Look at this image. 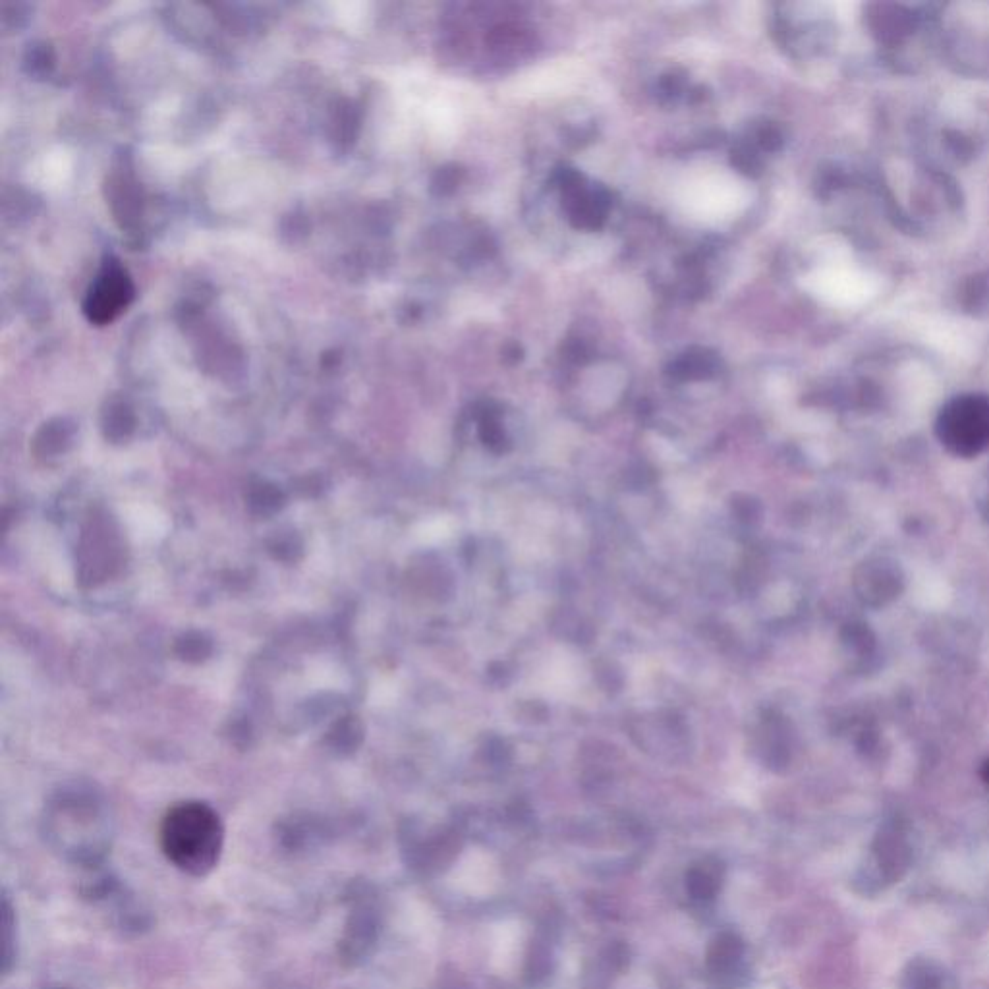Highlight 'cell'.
Instances as JSON below:
<instances>
[{
	"label": "cell",
	"mask_w": 989,
	"mask_h": 989,
	"mask_svg": "<svg viewBox=\"0 0 989 989\" xmlns=\"http://www.w3.org/2000/svg\"><path fill=\"white\" fill-rule=\"evenodd\" d=\"M223 845L221 818L203 802H180L163 818L161 848L184 874L207 876L219 864Z\"/></svg>",
	"instance_id": "1"
},
{
	"label": "cell",
	"mask_w": 989,
	"mask_h": 989,
	"mask_svg": "<svg viewBox=\"0 0 989 989\" xmlns=\"http://www.w3.org/2000/svg\"><path fill=\"white\" fill-rule=\"evenodd\" d=\"M935 435L955 456L974 458L989 449V396L951 398L937 414Z\"/></svg>",
	"instance_id": "2"
},
{
	"label": "cell",
	"mask_w": 989,
	"mask_h": 989,
	"mask_svg": "<svg viewBox=\"0 0 989 989\" xmlns=\"http://www.w3.org/2000/svg\"><path fill=\"white\" fill-rule=\"evenodd\" d=\"M134 298V284L118 261L105 263L97 281L89 288L84 302L89 321L105 325L124 310Z\"/></svg>",
	"instance_id": "3"
},
{
	"label": "cell",
	"mask_w": 989,
	"mask_h": 989,
	"mask_svg": "<svg viewBox=\"0 0 989 989\" xmlns=\"http://www.w3.org/2000/svg\"><path fill=\"white\" fill-rule=\"evenodd\" d=\"M740 190L736 182H725V180H711L706 184H700V190L694 194L692 205L698 207L700 213L707 215H725L729 211L736 209L740 203Z\"/></svg>",
	"instance_id": "4"
},
{
	"label": "cell",
	"mask_w": 989,
	"mask_h": 989,
	"mask_svg": "<svg viewBox=\"0 0 989 989\" xmlns=\"http://www.w3.org/2000/svg\"><path fill=\"white\" fill-rule=\"evenodd\" d=\"M576 679L578 677H576L574 661L566 655H561L549 663L543 686L549 690V694H566L568 690H572Z\"/></svg>",
	"instance_id": "5"
},
{
	"label": "cell",
	"mask_w": 989,
	"mask_h": 989,
	"mask_svg": "<svg viewBox=\"0 0 989 989\" xmlns=\"http://www.w3.org/2000/svg\"><path fill=\"white\" fill-rule=\"evenodd\" d=\"M982 775H984V779H986V781H988L989 783V760L988 762L984 763V769H982Z\"/></svg>",
	"instance_id": "6"
}]
</instances>
